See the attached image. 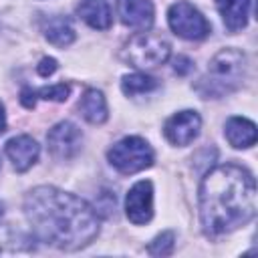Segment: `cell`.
I'll use <instances>...</instances> for the list:
<instances>
[{"instance_id": "cell-1", "label": "cell", "mask_w": 258, "mask_h": 258, "mask_svg": "<svg viewBox=\"0 0 258 258\" xmlns=\"http://www.w3.org/2000/svg\"><path fill=\"white\" fill-rule=\"evenodd\" d=\"M24 216L34 236L58 250L89 246L101 232L97 210L83 198L54 185H38L24 198Z\"/></svg>"}, {"instance_id": "cell-2", "label": "cell", "mask_w": 258, "mask_h": 258, "mask_svg": "<svg viewBox=\"0 0 258 258\" xmlns=\"http://www.w3.org/2000/svg\"><path fill=\"white\" fill-rule=\"evenodd\" d=\"M198 200L204 232L212 238L230 234L256 216V179L238 163L216 165L204 175Z\"/></svg>"}, {"instance_id": "cell-3", "label": "cell", "mask_w": 258, "mask_h": 258, "mask_svg": "<svg viewBox=\"0 0 258 258\" xmlns=\"http://www.w3.org/2000/svg\"><path fill=\"white\" fill-rule=\"evenodd\" d=\"M246 75V54L238 48H222L214 54L206 75L196 83L202 99H222L234 93Z\"/></svg>"}, {"instance_id": "cell-4", "label": "cell", "mask_w": 258, "mask_h": 258, "mask_svg": "<svg viewBox=\"0 0 258 258\" xmlns=\"http://www.w3.org/2000/svg\"><path fill=\"white\" fill-rule=\"evenodd\" d=\"M169 54H171L169 42L161 34L147 32V30H141V32L133 34L121 50L123 60L137 67V69L159 67L169 58Z\"/></svg>"}, {"instance_id": "cell-5", "label": "cell", "mask_w": 258, "mask_h": 258, "mask_svg": "<svg viewBox=\"0 0 258 258\" xmlns=\"http://www.w3.org/2000/svg\"><path fill=\"white\" fill-rule=\"evenodd\" d=\"M107 159L119 173L133 175L137 171H143V169L151 167L153 159H155V153L143 137L129 135V137H123L121 141H117L107 151Z\"/></svg>"}, {"instance_id": "cell-6", "label": "cell", "mask_w": 258, "mask_h": 258, "mask_svg": "<svg viewBox=\"0 0 258 258\" xmlns=\"http://www.w3.org/2000/svg\"><path fill=\"white\" fill-rule=\"evenodd\" d=\"M167 24L177 36L185 40H204L212 32V24L208 22V18L187 0H179L169 6Z\"/></svg>"}, {"instance_id": "cell-7", "label": "cell", "mask_w": 258, "mask_h": 258, "mask_svg": "<svg viewBox=\"0 0 258 258\" xmlns=\"http://www.w3.org/2000/svg\"><path fill=\"white\" fill-rule=\"evenodd\" d=\"M46 145H48V151L54 159L69 161L81 151L83 133L75 123L60 121L46 133Z\"/></svg>"}, {"instance_id": "cell-8", "label": "cell", "mask_w": 258, "mask_h": 258, "mask_svg": "<svg viewBox=\"0 0 258 258\" xmlns=\"http://www.w3.org/2000/svg\"><path fill=\"white\" fill-rule=\"evenodd\" d=\"M202 129V117L194 109H183L173 113L165 123H163V135L171 145L185 147L189 145Z\"/></svg>"}, {"instance_id": "cell-9", "label": "cell", "mask_w": 258, "mask_h": 258, "mask_svg": "<svg viewBox=\"0 0 258 258\" xmlns=\"http://www.w3.org/2000/svg\"><path fill=\"white\" fill-rule=\"evenodd\" d=\"M125 216L131 224L141 226L153 218V185L149 179L133 183L125 196Z\"/></svg>"}, {"instance_id": "cell-10", "label": "cell", "mask_w": 258, "mask_h": 258, "mask_svg": "<svg viewBox=\"0 0 258 258\" xmlns=\"http://www.w3.org/2000/svg\"><path fill=\"white\" fill-rule=\"evenodd\" d=\"M117 12L121 22L133 30H149L155 20L151 0H117Z\"/></svg>"}, {"instance_id": "cell-11", "label": "cell", "mask_w": 258, "mask_h": 258, "mask_svg": "<svg viewBox=\"0 0 258 258\" xmlns=\"http://www.w3.org/2000/svg\"><path fill=\"white\" fill-rule=\"evenodd\" d=\"M40 147L30 135H16L6 141V155L16 171H28L38 161Z\"/></svg>"}, {"instance_id": "cell-12", "label": "cell", "mask_w": 258, "mask_h": 258, "mask_svg": "<svg viewBox=\"0 0 258 258\" xmlns=\"http://www.w3.org/2000/svg\"><path fill=\"white\" fill-rule=\"evenodd\" d=\"M252 0H216V8L230 32H238L248 24Z\"/></svg>"}, {"instance_id": "cell-13", "label": "cell", "mask_w": 258, "mask_h": 258, "mask_svg": "<svg viewBox=\"0 0 258 258\" xmlns=\"http://www.w3.org/2000/svg\"><path fill=\"white\" fill-rule=\"evenodd\" d=\"M77 16L95 30H107L113 22L111 6L107 0H81L77 6Z\"/></svg>"}, {"instance_id": "cell-14", "label": "cell", "mask_w": 258, "mask_h": 258, "mask_svg": "<svg viewBox=\"0 0 258 258\" xmlns=\"http://www.w3.org/2000/svg\"><path fill=\"white\" fill-rule=\"evenodd\" d=\"M228 143L236 149H248L256 143V125L246 117H230L224 125Z\"/></svg>"}, {"instance_id": "cell-15", "label": "cell", "mask_w": 258, "mask_h": 258, "mask_svg": "<svg viewBox=\"0 0 258 258\" xmlns=\"http://www.w3.org/2000/svg\"><path fill=\"white\" fill-rule=\"evenodd\" d=\"M77 107H79L83 119L93 123V125H101V123H105L109 119L107 101H105V95L99 89H87L83 93V97L79 99Z\"/></svg>"}, {"instance_id": "cell-16", "label": "cell", "mask_w": 258, "mask_h": 258, "mask_svg": "<svg viewBox=\"0 0 258 258\" xmlns=\"http://www.w3.org/2000/svg\"><path fill=\"white\" fill-rule=\"evenodd\" d=\"M69 95H71V85H67V83H56V85L40 87V89L24 87L20 91V103L26 109H34L38 99H44V101H67Z\"/></svg>"}, {"instance_id": "cell-17", "label": "cell", "mask_w": 258, "mask_h": 258, "mask_svg": "<svg viewBox=\"0 0 258 258\" xmlns=\"http://www.w3.org/2000/svg\"><path fill=\"white\" fill-rule=\"evenodd\" d=\"M42 32H44V38L50 44L60 46V48L73 44V40L77 36L75 28H73V24H71V20L67 16H52V18H48L42 24Z\"/></svg>"}, {"instance_id": "cell-18", "label": "cell", "mask_w": 258, "mask_h": 258, "mask_svg": "<svg viewBox=\"0 0 258 258\" xmlns=\"http://www.w3.org/2000/svg\"><path fill=\"white\" fill-rule=\"evenodd\" d=\"M157 85H159L157 79H153L151 75H145V73H131V75H125L121 79V91L127 97L145 95L149 91H155Z\"/></svg>"}, {"instance_id": "cell-19", "label": "cell", "mask_w": 258, "mask_h": 258, "mask_svg": "<svg viewBox=\"0 0 258 258\" xmlns=\"http://www.w3.org/2000/svg\"><path fill=\"white\" fill-rule=\"evenodd\" d=\"M175 248V234L171 230H165L161 234H157L149 246H147V254L149 256H169Z\"/></svg>"}, {"instance_id": "cell-20", "label": "cell", "mask_w": 258, "mask_h": 258, "mask_svg": "<svg viewBox=\"0 0 258 258\" xmlns=\"http://www.w3.org/2000/svg\"><path fill=\"white\" fill-rule=\"evenodd\" d=\"M56 69H58V62H56L52 56H44V58H40V62L36 64V73H38L40 77H48V75H52Z\"/></svg>"}, {"instance_id": "cell-21", "label": "cell", "mask_w": 258, "mask_h": 258, "mask_svg": "<svg viewBox=\"0 0 258 258\" xmlns=\"http://www.w3.org/2000/svg\"><path fill=\"white\" fill-rule=\"evenodd\" d=\"M173 69H175V73H177V75H187V73L194 69V64H191V60H189L187 56H177V58H175V67H173Z\"/></svg>"}, {"instance_id": "cell-22", "label": "cell", "mask_w": 258, "mask_h": 258, "mask_svg": "<svg viewBox=\"0 0 258 258\" xmlns=\"http://www.w3.org/2000/svg\"><path fill=\"white\" fill-rule=\"evenodd\" d=\"M6 129V111H4V105L0 103V133Z\"/></svg>"}, {"instance_id": "cell-23", "label": "cell", "mask_w": 258, "mask_h": 258, "mask_svg": "<svg viewBox=\"0 0 258 258\" xmlns=\"http://www.w3.org/2000/svg\"><path fill=\"white\" fill-rule=\"evenodd\" d=\"M2 212H4V210H2V204H0V218H2Z\"/></svg>"}]
</instances>
